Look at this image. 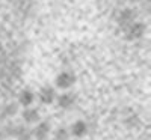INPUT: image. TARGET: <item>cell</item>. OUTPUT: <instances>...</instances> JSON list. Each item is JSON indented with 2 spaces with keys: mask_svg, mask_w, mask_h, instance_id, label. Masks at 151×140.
<instances>
[{
  "mask_svg": "<svg viewBox=\"0 0 151 140\" xmlns=\"http://www.w3.org/2000/svg\"><path fill=\"white\" fill-rule=\"evenodd\" d=\"M76 99H77V96H76L73 92L64 91L60 95H58V96H56V101H55V103H56L60 109L68 110V109H71V107L76 104Z\"/></svg>",
  "mask_w": 151,
  "mask_h": 140,
  "instance_id": "cell-4",
  "label": "cell"
},
{
  "mask_svg": "<svg viewBox=\"0 0 151 140\" xmlns=\"http://www.w3.org/2000/svg\"><path fill=\"white\" fill-rule=\"evenodd\" d=\"M76 140H79V139H76Z\"/></svg>",
  "mask_w": 151,
  "mask_h": 140,
  "instance_id": "cell-10",
  "label": "cell"
},
{
  "mask_svg": "<svg viewBox=\"0 0 151 140\" xmlns=\"http://www.w3.org/2000/svg\"><path fill=\"white\" fill-rule=\"evenodd\" d=\"M53 140H70V131L64 126L56 128L53 131Z\"/></svg>",
  "mask_w": 151,
  "mask_h": 140,
  "instance_id": "cell-9",
  "label": "cell"
},
{
  "mask_svg": "<svg viewBox=\"0 0 151 140\" xmlns=\"http://www.w3.org/2000/svg\"><path fill=\"white\" fill-rule=\"evenodd\" d=\"M76 81H77V77L71 71H62L55 79L56 89H60V91H68V89H71L76 84Z\"/></svg>",
  "mask_w": 151,
  "mask_h": 140,
  "instance_id": "cell-1",
  "label": "cell"
},
{
  "mask_svg": "<svg viewBox=\"0 0 151 140\" xmlns=\"http://www.w3.org/2000/svg\"><path fill=\"white\" fill-rule=\"evenodd\" d=\"M35 99H36V95L30 89H23L18 94V104L21 107H30L35 103Z\"/></svg>",
  "mask_w": 151,
  "mask_h": 140,
  "instance_id": "cell-7",
  "label": "cell"
},
{
  "mask_svg": "<svg viewBox=\"0 0 151 140\" xmlns=\"http://www.w3.org/2000/svg\"><path fill=\"white\" fill-rule=\"evenodd\" d=\"M70 136H73V137H76V139H83L86 134H88V131H89V128H88V124L85 122V121H82V119H77L71 126H70Z\"/></svg>",
  "mask_w": 151,
  "mask_h": 140,
  "instance_id": "cell-6",
  "label": "cell"
},
{
  "mask_svg": "<svg viewBox=\"0 0 151 140\" xmlns=\"http://www.w3.org/2000/svg\"><path fill=\"white\" fill-rule=\"evenodd\" d=\"M144 33V26L141 23H132V26L127 30V36L130 38H141Z\"/></svg>",
  "mask_w": 151,
  "mask_h": 140,
  "instance_id": "cell-8",
  "label": "cell"
},
{
  "mask_svg": "<svg viewBox=\"0 0 151 140\" xmlns=\"http://www.w3.org/2000/svg\"><path fill=\"white\" fill-rule=\"evenodd\" d=\"M38 101H40L41 104L44 106H50V104H53L55 101H56V96H58V92H56V87L53 86H42L40 91H38V94H35Z\"/></svg>",
  "mask_w": 151,
  "mask_h": 140,
  "instance_id": "cell-2",
  "label": "cell"
},
{
  "mask_svg": "<svg viewBox=\"0 0 151 140\" xmlns=\"http://www.w3.org/2000/svg\"><path fill=\"white\" fill-rule=\"evenodd\" d=\"M52 134V125L45 121H40L35 124V128L32 131V136L35 140H47L48 136Z\"/></svg>",
  "mask_w": 151,
  "mask_h": 140,
  "instance_id": "cell-3",
  "label": "cell"
},
{
  "mask_svg": "<svg viewBox=\"0 0 151 140\" xmlns=\"http://www.w3.org/2000/svg\"><path fill=\"white\" fill-rule=\"evenodd\" d=\"M21 118H23V121L26 124L35 125V124H38L41 121V113H40L38 109H35L32 106L30 107H24V110L21 111Z\"/></svg>",
  "mask_w": 151,
  "mask_h": 140,
  "instance_id": "cell-5",
  "label": "cell"
}]
</instances>
